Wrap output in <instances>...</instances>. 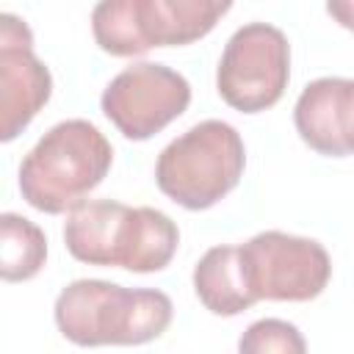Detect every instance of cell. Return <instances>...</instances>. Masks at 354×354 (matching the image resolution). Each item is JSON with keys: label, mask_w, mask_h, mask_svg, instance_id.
<instances>
[{"label": "cell", "mask_w": 354, "mask_h": 354, "mask_svg": "<svg viewBox=\"0 0 354 354\" xmlns=\"http://www.w3.org/2000/svg\"><path fill=\"white\" fill-rule=\"evenodd\" d=\"M0 241V274L6 282H22L41 271L47 260V238L39 224L19 213H3Z\"/></svg>", "instance_id": "7c38bea8"}, {"label": "cell", "mask_w": 354, "mask_h": 354, "mask_svg": "<svg viewBox=\"0 0 354 354\" xmlns=\"http://www.w3.org/2000/svg\"><path fill=\"white\" fill-rule=\"evenodd\" d=\"M171 299L155 288L75 279L55 299V324L75 346H141L171 324Z\"/></svg>", "instance_id": "7a4b0ae2"}, {"label": "cell", "mask_w": 354, "mask_h": 354, "mask_svg": "<svg viewBox=\"0 0 354 354\" xmlns=\"http://www.w3.org/2000/svg\"><path fill=\"white\" fill-rule=\"evenodd\" d=\"M113 147L88 119L53 124L19 163L22 199L41 213H66L105 180Z\"/></svg>", "instance_id": "3957f363"}, {"label": "cell", "mask_w": 354, "mask_h": 354, "mask_svg": "<svg viewBox=\"0 0 354 354\" xmlns=\"http://www.w3.org/2000/svg\"><path fill=\"white\" fill-rule=\"evenodd\" d=\"M252 296L271 301H310L332 277L329 252L301 235L266 230L238 246Z\"/></svg>", "instance_id": "52a82bcc"}, {"label": "cell", "mask_w": 354, "mask_h": 354, "mask_svg": "<svg viewBox=\"0 0 354 354\" xmlns=\"http://www.w3.org/2000/svg\"><path fill=\"white\" fill-rule=\"evenodd\" d=\"M53 94V75L33 53L25 19L0 14V138L14 141Z\"/></svg>", "instance_id": "9c48e42d"}, {"label": "cell", "mask_w": 354, "mask_h": 354, "mask_svg": "<svg viewBox=\"0 0 354 354\" xmlns=\"http://www.w3.org/2000/svg\"><path fill=\"white\" fill-rule=\"evenodd\" d=\"M238 354H307V343L290 321L260 318L241 335Z\"/></svg>", "instance_id": "4fadbf2b"}, {"label": "cell", "mask_w": 354, "mask_h": 354, "mask_svg": "<svg viewBox=\"0 0 354 354\" xmlns=\"http://www.w3.org/2000/svg\"><path fill=\"white\" fill-rule=\"evenodd\" d=\"M194 290L213 315H238L257 299L252 296L238 246H213L194 268Z\"/></svg>", "instance_id": "8fae6325"}, {"label": "cell", "mask_w": 354, "mask_h": 354, "mask_svg": "<svg viewBox=\"0 0 354 354\" xmlns=\"http://www.w3.org/2000/svg\"><path fill=\"white\" fill-rule=\"evenodd\" d=\"M293 122L318 155H354V77H318L296 100Z\"/></svg>", "instance_id": "30bf717a"}, {"label": "cell", "mask_w": 354, "mask_h": 354, "mask_svg": "<svg viewBox=\"0 0 354 354\" xmlns=\"http://www.w3.org/2000/svg\"><path fill=\"white\" fill-rule=\"evenodd\" d=\"M191 102V83L171 66L138 61L124 66L102 91V113L130 141H147Z\"/></svg>", "instance_id": "ba28073f"}, {"label": "cell", "mask_w": 354, "mask_h": 354, "mask_svg": "<svg viewBox=\"0 0 354 354\" xmlns=\"http://www.w3.org/2000/svg\"><path fill=\"white\" fill-rule=\"evenodd\" d=\"M246 166L243 138L230 122L205 119L169 141L155 163L158 188L188 210H207L241 180Z\"/></svg>", "instance_id": "277c9868"}, {"label": "cell", "mask_w": 354, "mask_h": 354, "mask_svg": "<svg viewBox=\"0 0 354 354\" xmlns=\"http://www.w3.org/2000/svg\"><path fill=\"white\" fill-rule=\"evenodd\" d=\"M230 8L227 0H102L91 11V30L105 53L130 58L202 39Z\"/></svg>", "instance_id": "5b68a950"}, {"label": "cell", "mask_w": 354, "mask_h": 354, "mask_svg": "<svg viewBox=\"0 0 354 354\" xmlns=\"http://www.w3.org/2000/svg\"><path fill=\"white\" fill-rule=\"evenodd\" d=\"M290 77L288 36L268 22L241 25L221 53L216 88L241 113H260L279 102Z\"/></svg>", "instance_id": "8992f818"}, {"label": "cell", "mask_w": 354, "mask_h": 354, "mask_svg": "<svg viewBox=\"0 0 354 354\" xmlns=\"http://www.w3.org/2000/svg\"><path fill=\"white\" fill-rule=\"evenodd\" d=\"M69 254L88 266H119L136 274L163 271L180 243L177 224L155 207L88 199L64 221Z\"/></svg>", "instance_id": "6da1fadb"}, {"label": "cell", "mask_w": 354, "mask_h": 354, "mask_svg": "<svg viewBox=\"0 0 354 354\" xmlns=\"http://www.w3.org/2000/svg\"><path fill=\"white\" fill-rule=\"evenodd\" d=\"M326 11L348 30H354V3H329Z\"/></svg>", "instance_id": "5bb4252c"}]
</instances>
